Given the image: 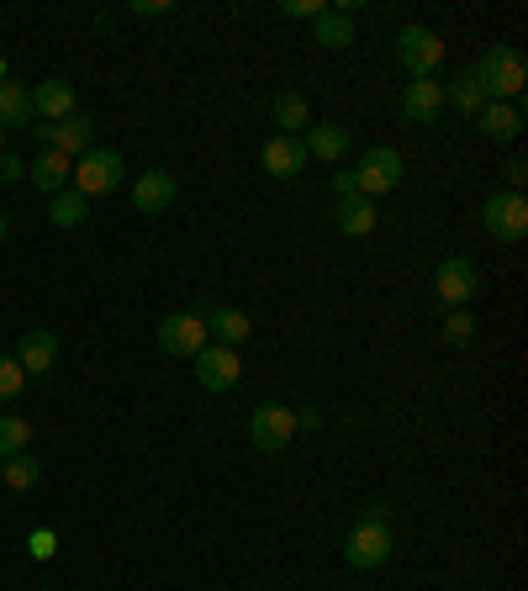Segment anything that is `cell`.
<instances>
[{"instance_id":"cell-1","label":"cell","mask_w":528,"mask_h":591,"mask_svg":"<svg viewBox=\"0 0 528 591\" xmlns=\"http://www.w3.org/2000/svg\"><path fill=\"white\" fill-rule=\"evenodd\" d=\"M471 74H476V85L486 91V101H518L528 85V59L518 53V48H486L476 64H471Z\"/></svg>"},{"instance_id":"cell-2","label":"cell","mask_w":528,"mask_h":591,"mask_svg":"<svg viewBox=\"0 0 528 591\" xmlns=\"http://www.w3.org/2000/svg\"><path fill=\"white\" fill-rule=\"evenodd\" d=\"M391 549H397L391 523L365 513V518L349 528V539H344V560H349V570H381L386 560H391Z\"/></svg>"},{"instance_id":"cell-3","label":"cell","mask_w":528,"mask_h":591,"mask_svg":"<svg viewBox=\"0 0 528 591\" xmlns=\"http://www.w3.org/2000/svg\"><path fill=\"white\" fill-rule=\"evenodd\" d=\"M481 228L486 238H497V243H524L528 238V201L524 190H492L486 196V207H481Z\"/></svg>"},{"instance_id":"cell-4","label":"cell","mask_w":528,"mask_h":591,"mask_svg":"<svg viewBox=\"0 0 528 591\" xmlns=\"http://www.w3.org/2000/svg\"><path fill=\"white\" fill-rule=\"evenodd\" d=\"M122 154L117 148H91V154H80L74 159V175H70V186L85 196V201H96V196H112V190L122 186Z\"/></svg>"},{"instance_id":"cell-5","label":"cell","mask_w":528,"mask_h":591,"mask_svg":"<svg viewBox=\"0 0 528 591\" xmlns=\"http://www.w3.org/2000/svg\"><path fill=\"white\" fill-rule=\"evenodd\" d=\"M397 64H402L412 80H433L439 64H444L439 32H433V27H402V38H397Z\"/></svg>"},{"instance_id":"cell-6","label":"cell","mask_w":528,"mask_h":591,"mask_svg":"<svg viewBox=\"0 0 528 591\" xmlns=\"http://www.w3.org/2000/svg\"><path fill=\"white\" fill-rule=\"evenodd\" d=\"M296 439V412L281 402H260L249 412V444L264 454H281Z\"/></svg>"},{"instance_id":"cell-7","label":"cell","mask_w":528,"mask_h":591,"mask_svg":"<svg viewBox=\"0 0 528 591\" xmlns=\"http://www.w3.org/2000/svg\"><path fill=\"white\" fill-rule=\"evenodd\" d=\"M402 154L391 148V143H381V148H370L360 159V169H355V190H360L365 201H376V196H386V190L402 186Z\"/></svg>"},{"instance_id":"cell-8","label":"cell","mask_w":528,"mask_h":591,"mask_svg":"<svg viewBox=\"0 0 528 591\" xmlns=\"http://www.w3.org/2000/svg\"><path fill=\"white\" fill-rule=\"evenodd\" d=\"M207 323H201V312H169L165 323H159V349H165L169 359H196L201 349H207Z\"/></svg>"},{"instance_id":"cell-9","label":"cell","mask_w":528,"mask_h":591,"mask_svg":"<svg viewBox=\"0 0 528 591\" xmlns=\"http://www.w3.org/2000/svg\"><path fill=\"white\" fill-rule=\"evenodd\" d=\"M32 133H38L43 148H59L64 159H80V154H91V148H96V122L80 117V112L64 117V122H43V127H32Z\"/></svg>"},{"instance_id":"cell-10","label":"cell","mask_w":528,"mask_h":591,"mask_svg":"<svg viewBox=\"0 0 528 591\" xmlns=\"http://www.w3.org/2000/svg\"><path fill=\"white\" fill-rule=\"evenodd\" d=\"M196 380H201V391H233L243 380V355L228 344H207L196 355Z\"/></svg>"},{"instance_id":"cell-11","label":"cell","mask_w":528,"mask_h":591,"mask_svg":"<svg viewBox=\"0 0 528 591\" xmlns=\"http://www.w3.org/2000/svg\"><path fill=\"white\" fill-rule=\"evenodd\" d=\"M476 285H481V275H476V264L471 260H444L439 270H433V296L444 302V307L455 312V307H465L471 296H476Z\"/></svg>"},{"instance_id":"cell-12","label":"cell","mask_w":528,"mask_h":591,"mask_svg":"<svg viewBox=\"0 0 528 591\" xmlns=\"http://www.w3.org/2000/svg\"><path fill=\"white\" fill-rule=\"evenodd\" d=\"M175 196H180V180L169 175V169H148V175H138L133 180V212L144 217H159L175 207Z\"/></svg>"},{"instance_id":"cell-13","label":"cell","mask_w":528,"mask_h":591,"mask_svg":"<svg viewBox=\"0 0 528 591\" xmlns=\"http://www.w3.org/2000/svg\"><path fill=\"white\" fill-rule=\"evenodd\" d=\"M402 117L418 122V127L444 117V80H412L408 91H402Z\"/></svg>"},{"instance_id":"cell-14","label":"cell","mask_w":528,"mask_h":591,"mask_svg":"<svg viewBox=\"0 0 528 591\" xmlns=\"http://www.w3.org/2000/svg\"><path fill=\"white\" fill-rule=\"evenodd\" d=\"M260 165H264V175H275V180H296L302 169H307V148H302V138H275L264 143L260 148Z\"/></svg>"},{"instance_id":"cell-15","label":"cell","mask_w":528,"mask_h":591,"mask_svg":"<svg viewBox=\"0 0 528 591\" xmlns=\"http://www.w3.org/2000/svg\"><path fill=\"white\" fill-rule=\"evenodd\" d=\"M17 365H22V376H27V380L49 376L53 365H59V338H53L49 328H32L22 344H17Z\"/></svg>"},{"instance_id":"cell-16","label":"cell","mask_w":528,"mask_h":591,"mask_svg":"<svg viewBox=\"0 0 528 591\" xmlns=\"http://www.w3.org/2000/svg\"><path fill=\"white\" fill-rule=\"evenodd\" d=\"M476 127L492 143H518V133H524V106H518V101H486Z\"/></svg>"},{"instance_id":"cell-17","label":"cell","mask_w":528,"mask_h":591,"mask_svg":"<svg viewBox=\"0 0 528 591\" xmlns=\"http://www.w3.org/2000/svg\"><path fill=\"white\" fill-rule=\"evenodd\" d=\"M32 117H43V122H64L74 117V85L70 80H43V85H32Z\"/></svg>"},{"instance_id":"cell-18","label":"cell","mask_w":528,"mask_h":591,"mask_svg":"<svg viewBox=\"0 0 528 591\" xmlns=\"http://www.w3.org/2000/svg\"><path fill=\"white\" fill-rule=\"evenodd\" d=\"M70 175H74V159H64L59 148H43V154L27 165V180L43 190V196H59V190L70 186Z\"/></svg>"},{"instance_id":"cell-19","label":"cell","mask_w":528,"mask_h":591,"mask_svg":"<svg viewBox=\"0 0 528 591\" xmlns=\"http://www.w3.org/2000/svg\"><path fill=\"white\" fill-rule=\"evenodd\" d=\"M302 148H307V159L338 165V159L349 154V127H344V122H323V127H307V138H302Z\"/></svg>"},{"instance_id":"cell-20","label":"cell","mask_w":528,"mask_h":591,"mask_svg":"<svg viewBox=\"0 0 528 591\" xmlns=\"http://www.w3.org/2000/svg\"><path fill=\"white\" fill-rule=\"evenodd\" d=\"M334 222H338V233L370 238L376 222H381V212H376V201H365V196H344V201H334Z\"/></svg>"},{"instance_id":"cell-21","label":"cell","mask_w":528,"mask_h":591,"mask_svg":"<svg viewBox=\"0 0 528 591\" xmlns=\"http://www.w3.org/2000/svg\"><path fill=\"white\" fill-rule=\"evenodd\" d=\"M196 312H201V323H207V333H212L217 344L239 349L243 338H249V317L239 307H196Z\"/></svg>"},{"instance_id":"cell-22","label":"cell","mask_w":528,"mask_h":591,"mask_svg":"<svg viewBox=\"0 0 528 591\" xmlns=\"http://www.w3.org/2000/svg\"><path fill=\"white\" fill-rule=\"evenodd\" d=\"M0 127H32V91L22 80H0Z\"/></svg>"},{"instance_id":"cell-23","label":"cell","mask_w":528,"mask_h":591,"mask_svg":"<svg viewBox=\"0 0 528 591\" xmlns=\"http://www.w3.org/2000/svg\"><path fill=\"white\" fill-rule=\"evenodd\" d=\"M444 106H455L460 117H481V106H486V91L476 85V74L460 70L450 85H444Z\"/></svg>"},{"instance_id":"cell-24","label":"cell","mask_w":528,"mask_h":591,"mask_svg":"<svg viewBox=\"0 0 528 591\" xmlns=\"http://www.w3.org/2000/svg\"><path fill=\"white\" fill-rule=\"evenodd\" d=\"M85 217H91V201H85L74 186H64L59 196H49V222L53 228H80Z\"/></svg>"},{"instance_id":"cell-25","label":"cell","mask_w":528,"mask_h":591,"mask_svg":"<svg viewBox=\"0 0 528 591\" xmlns=\"http://www.w3.org/2000/svg\"><path fill=\"white\" fill-rule=\"evenodd\" d=\"M270 117H275V127H281V138H296V133L307 127V95L281 91L275 95V106H270Z\"/></svg>"},{"instance_id":"cell-26","label":"cell","mask_w":528,"mask_h":591,"mask_svg":"<svg viewBox=\"0 0 528 591\" xmlns=\"http://www.w3.org/2000/svg\"><path fill=\"white\" fill-rule=\"evenodd\" d=\"M313 43L317 48H349L355 43V22H349V17H338L334 6H328V11L313 22Z\"/></svg>"},{"instance_id":"cell-27","label":"cell","mask_w":528,"mask_h":591,"mask_svg":"<svg viewBox=\"0 0 528 591\" xmlns=\"http://www.w3.org/2000/svg\"><path fill=\"white\" fill-rule=\"evenodd\" d=\"M0 481L11 486V492H32L38 481H43V471H38V460L32 454H11V460H0Z\"/></svg>"},{"instance_id":"cell-28","label":"cell","mask_w":528,"mask_h":591,"mask_svg":"<svg viewBox=\"0 0 528 591\" xmlns=\"http://www.w3.org/2000/svg\"><path fill=\"white\" fill-rule=\"evenodd\" d=\"M27 444H32V423L27 418H0V460L22 454Z\"/></svg>"},{"instance_id":"cell-29","label":"cell","mask_w":528,"mask_h":591,"mask_svg":"<svg viewBox=\"0 0 528 591\" xmlns=\"http://www.w3.org/2000/svg\"><path fill=\"white\" fill-rule=\"evenodd\" d=\"M22 391H27V376L17 365V355H0V402H17Z\"/></svg>"},{"instance_id":"cell-30","label":"cell","mask_w":528,"mask_h":591,"mask_svg":"<svg viewBox=\"0 0 528 591\" xmlns=\"http://www.w3.org/2000/svg\"><path fill=\"white\" fill-rule=\"evenodd\" d=\"M471 338H476V317L465 307H455L444 317V344H471Z\"/></svg>"},{"instance_id":"cell-31","label":"cell","mask_w":528,"mask_h":591,"mask_svg":"<svg viewBox=\"0 0 528 591\" xmlns=\"http://www.w3.org/2000/svg\"><path fill=\"white\" fill-rule=\"evenodd\" d=\"M281 11H286V17H302V22H317L328 6H323V0H281Z\"/></svg>"},{"instance_id":"cell-32","label":"cell","mask_w":528,"mask_h":591,"mask_svg":"<svg viewBox=\"0 0 528 591\" xmlns=\"http://www.w3.org/2000/svg\"><path fill=\"white\" fill-rule=\"evenodd\" d=\"M27 180V159L17 154H0V186H22Z\"/></svg>"},{"instance_id":"cell-33","label":"cell","mask_w":528,"mask_h":591,"mask_svg":"<svg viewBox=\"0 0 528 591\" xmlns=\"http://www.w3.org/2000/svg\"><path fill=\"white\" fill-rule=\"evenodd\" d=\"M53 545H59V534H53V528H38V534L27 539V549H32V560H53Z\"/></svg>"},{"instance_id":"cell-34","label":"cell","mask_w":528,"mask_h":591,"mask_svg":"<svg viewBox=\"0 0 528 591\" xmlns=\"http://www.w3.org/2000/svg\"><path fill=\"white\" fill-rule=\"evenodd\" d=\"M503 180H507L503 190H524V180H528V165H524V154H513V159H507V165H503Z\"/></svg>"},{"instance_id":"cell-35","label":"cell","mask_w":528,"mask_h":591,"mask_svg":"<svg viewBox=\"0 0 528 591\" xmlns=\"http://www.w3.org/2000/svg\"><path fill=\"white\" fill-rule=\"evenodd\" d=\"M133 17H175V0H133Z\"/></svg>"},{"instance_id":"cell-36","label":"cell","mask_w":528,"mask_h":591,"mask_svg":"<svg viewBox=\"0 0 528 591\" xmlns=\"http://www.w3.org/2000/svg\"><path fill=\"white\" fill-rule=\"evenodd\" d=\"M317 428H323V412H317V407L296 412V433H317Z\"/></svg>"},{"instance_id":"cell-37","label":"cell","mask_w":528,"mask_h":591,"mask_svg":"<svg viewBox=\"0 0 528 591\" xmlns=\"http://www.w3.org/2000/svg\"><path fill=\"white\" fill-rule=\"evenodd\" d=\"M334 196H338V201H344V196H360V190H355V169L334 175Z\"/></svg>"},{"instance_id":"cell-38","label":"cell","mask_w":528,"mask_h":591,"mask_svg":"<svg viewBox=\"0 0 528 591\" xmlns=\"http://www.w3.org/2000/svg\"><path fill=\"white\" fill-rule=\"evenodd\" d=\"M6 233H11V217L0 212V243H6Z\"/></svg>"},{"instance_id":"cell-39","label":"cell","mask_w":528,"mask_h":591,"mask_svg":"<svg viewBox=\"0 0 528 591\" xmlns=\"http://www.w3.org/2000/svg\"><path fill=\"white\" fill-rule=\"evenodd\" d=\"M0 154H6V127H0Z\"/></svg>"},{"instance_id":"cell-40","label":"cell","mask_w":528,"mask_h":591,"mask_svg":"<svg viewBox=\"0 0 528 591\" xmlns=\"http://www.w3.org/2000/svg\"><path fill=\"white\" fill-rule=\"evenodd\" d=\"M0 80H6V64H0Z\"/></svg>"}]
</instances>
